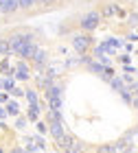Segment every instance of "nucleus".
Here are the masks:
<instances>
[{
    "label": "nucleus",
    "mask_w": 138,
    "mask_h": 153,
    "mask_svg": "<svg viewBox=\"0 0 138 153\" xmlns=\"http://www.w3.org/2000/svg\"><path fill=\"white\" fill-rule=\"evenodd\" d=\"M70 44H72V48H75V51H77L79 55H84V53H88V51L92 48L94 39L84 31V33H75V35L70 37Z\"/></svg>",
    "instance_id": "1"
},
{
    "label": "nucleus",
    "mask_w": 138,
    "mask_h": 153,
    "mask_svg": "<svg viewBox=\"0 0 138 153\" xmlns=\"http://www.w3.org/2000/svg\"><path fill=\"white\" fill-rule=\"evenodd\" d=\"M101 20H103L101 11H90L79 20V29L86 31V33H92V31H96V26L101 24Z\"/></svg>",
    "instance_id": "2"
},
{
    "label": "nucleus",
    "mask_w": 138,
    "mask_h": 153,
    "mask_svg": "<svg viewBox=\"0 0 138 153\" xmlns=\"http://www.w3.org/2000/svg\"><path fill=\"white\" fill-rule=\"evenodd\" d=\"M37 48H40V46L35 44V39H31V42H24V44L18 48V53H16V55H18L20 59H29V61H31Z\"/></svg>",
    "instance_id": "3"
},
{
    "label": "nucleus",
    "mask_w": 138,
    "mask_h": 153,
    "mask_svg": "<svg viewBox=\"0 0 138 153\" xmlns=\"http://www.w3.org/2000/svg\"><path fill=\"white\" fill-rule=\"evenodd\" d=\"M31 66H29V59H20L18 66H16V79L18 81H29L31 79Z\"/></svg>",
    "instance_id": "4"
},
{
    "label": "nucleus",
    "mask_w": 138,
    "mask_h": 153,
    "mask_svg": "<svg viewBox=\"0 0 138 153\" xmlns=\"http://www.w3.org/2000/svg\"><path fill=\"white\" fill-rule=\"evenodd\" d=\"M75 140H77V138L70 136V134L66 131V134L61 136V138H57V140H55V144H57V151H70V149H72V144H75Z\"/></svg>",
    "instance_id": "5"
},
{
    "label": "nucleus",
    "mask_w": 138,
    "mask_h": 153,
    "mask_svg": "<svg viewBox=\"0 0 138 153\" xmlns=\"http://www.w3.org/2000/svg\"><path fill=\"white\" fill-rule=\"evenodd\" d=\"M18 9H20L18 0H0V13L2 16H13Z\"/></svg>",
    "instance_id": "6"
},
{
    "label": "nucleus",
    "mask_w": 138,
    "mask_h": 153,
    "mask_svg": "<svg viewBox=\"0 0 138 153\" xmlns=\"http://www.w3.org/2000/svg\"><path fill=\"white\" fill-rule=\"evenodd\" d=\"M48 57H51V53H48L46 48H37L31 61H33V64H35V66H42V68H44V66L48 64Z\"/></svg>",
    "instance_id": "7"
},
{
    "label": "nucleus",
    "mask_w": 138,
    "mask_h": 153,
    "mask_svg": "<svg viewBox=\"0 0 138 153\" xmlns=\"http://www.w3.org/2000/svg\"><path fill=\"white\" fill-rule=\"evenodd\" d=\"M51 125V129H48V134H51L55 140H57V138H61L66 134V127H64V120H53V123H48Z\"/></svg>",
    "instance_id": "8"
},
{
    "label": "nucleus",
    "mask_w": 138,
    "mask_h": 153,
    "mask_svg": "<svg viewBox=\"0 0 138 153\" xmlns=\"http://www.w3.org/2000/svg\"><path fill=\"white\" fill-rule=\"evenodd\" d=\"M116 13H121V7L116 2H105L101 7V16L103 18H112V16H116Z\"/></svg>",
    "instance_id": "9"
},
{
    "label": "nucleus",
    "mask_w": 138,
    "mask_h": 153,
    "mask_svg": "<svg viewBox=\"0 0 138 153\" xmlns=\"http://www.w3.org/2000/svg\"><path fill=\"white\" fill-rule=\"evenodd\" d=\"M11 55H16V53H13V48L9 44V37H0V57H11Z\"/></svg>",
    "instance_id": "10"
},
{
    "label": "nucleus",
    "mask_w": 138,
    "mask_h": 153,
    "mask_svg": "<svg viewBox=\"0 0 138 153\" xmlns=\"http://www.w3.org/2000/svg\"><path fill=\"white\" fill-rule=\"evenodd\" d=\"M110 88H112L114 92H119V94H121L123 90L127 88V83H125V79H123V76H114V79L110 81Z\"/></svg>",
    "instance_id": "11"
},
{
    "label": "nucleus",
    "mask_w": 138,
    "mask_h": 153,
    "mask_svg": "<svg viewBox=\"0 0 138 153\" xmlns=\"http://www.w3.org/2000/svg\"><path fill=\"white\" fill-rule=\"evenodd\" d=\"M40 103H35V105H29V112H26V118H29V123H37L40 118Z\"/></svg>",
    "instance_id": "12"
},
{
    "label": "nucleus",
    "mask_w": 138,
    "mask_h": 153,
    "mask_svg": "<svg viewBox=\"0 0 138 153\" xmlns=\"http://www.w3.org/2000/svg\"><path fill=\"white\" fill-rule=\"evenodd\" d=\"M0 74H16V68H11L9 57H0Z\"/></svg>",
    "instance_id": "13"
},
{
    "label": "nucleus",
    "mask_w": 138,
    "mask_h": 153,
    "mask_svg": "<svg viewBox=\"0 0 138 153\" xmlns=\"http://www.w3.org/2000/svg\"><path fill=\"white\" fill-rule=\"evenodd\" d=\"M105 64H103V61H96V59H92L90 61V64H88V70H90V72H96V74H103V72H105Z\"/></svg>",
    "instance_id": "14"
},
{
    "label": "nucleus",
    "mask_w": 138,
    "mask_h": 153,
    "mask_svg": "<svg viewBox=\"0 0 138 153\" xmlns=\"http://www.w3.org/2000/svg\"><path fill=\"white\" fill-rule=\"evenodd\" d=\"M4 107H7V112L11 116H20V105H18V101H13V96L4 103Z\"/></svg>",
    "instance_id": "15"
},
{
    "label": "nucleus",
    "mask_w": 138,
    "mask_h": 153,
    "mask_svg": "<svg viewBox=\"0 0 138 153\" xmlns=\"http://www.w3.org/2000/svg\"><path fill=\"white\" fill-rule=\"evenodd\" d=\"M18 4H20L22 11H31V9L37 7V0H18Z\"/></svg>",
    "instance_id": "16"
},
{
    "label": "nucleus",
    "mask_w": 138,
    "mask_h": 153,
    "mask_svg": "<svg viewBox=\"0 0 138 153\" xmlns=\"http://www.w3.org/2000/svg\"><path fill=\"white\" fill-rule=\"evenodd\" d=\"M26 101H29V105H35V103H40L37 90H26Z\"/></svg>",
    "instance_id": "17"
},
{
    "label": "nucleus",
    "mask_w": 138,
    "mask_h": 153,
    "mask_svg": "<svg viewBox=\"0 0 138 153\" xmlns=\"http://www.w3.org/2000/svg\"><path fill=\"white\" fill-rule=\"evenodd\" d=\"M48 123H53V120H61V109H53V107H48Z\"/></svg>",
    "instance_id": "18"
},
{
    "label": "nucleus",
    "mask_w": 138,
    "mask_h": 153,
    "mask_svg": "<svg viewBox=\"0 0 138 153\" xmlns=\"http://www.w3.org/2000/svg\"><path fill=\"white\" fill-rule=\"evenodd\" d=\"M24 151H37V144H35V138H24Z\"/></svg>",
    "instance_id": "19"
},
{
    "label": "nucleus",
    "mask_w": 138,
    "mask_h": 153,
    "mask_svg": "<svg viewBox=\"0 0 138 153\" xmlns=\"http://www.w3.org/2000/svg\"><path fill=\"white\" fill-rule=\"evenodd\" d=\"M127 24L132 26V29H136V26H138V11H132V13L127 16Z\"/></svg>",
    "instance_id": "20"
},
{
    "label": "nucleus",
    "mask_w": 138,
    "mask_h": 153,
    "mask_svg": "<svg viewBox=\"0 0 138 153\" xmlns=\"http://www.w3.org/2000/svg\"><path fill=\"white\" fill-rule=\"evenodd\" d=\"M105 44H107V53H112L114 48H119V46H121V42L116 39V37H107V42H105Z\"/></svg>",
    "instance_id": "21"
},
{
    "label": "nucleus",
    "mask_w": 138,
    "mask_h": 153,
    "mask_svg": "<svg viewBox=\"0 0 138 153\" xmlns=\"http://www.w3.org/2000/svg\"><path fill=\"white\" fill-rule=\"evenodd\" d=\"M2 88H4V90H9V92H11V90L16 88V79H13V76L9 74V76H7V79L2 81Z\"/></svg>",
    "instance_id": "22"
},
{
    "label": "nucleus",
    "mask_w": 138,
    "mask_h": 153,
    "mask_svg": "<svg viewBox=\"0 0 138 153\" xmlns=\"http://www.w3.org/2000/svg\"><path fill=\"white\" fill-rule=\"evenodd\" d=\"M59 72H61V68H59V66H51V68L46 70V74H48V76H53V79H59V76H61Z\"/></svg>",
    "instance_id": "23"
},
{
    "label": "nucleus",
    "mask_w": 138,
    "mask_h": 153,
    "mask_svg": "<svg viewBox=\"0 0 138 153\" xmlns=\"http://www.w3.org/2000/svg\"><path fill=\"white\" fill-rule=\"evenodd\" d=\"M114 76H116V74H114V70H112V68H110V66H107V68H105V72H103V74H101V79L110 83V81H112V79H114Z\"/></svg>",
    "instance_id": "24"
},
{
    "label": "nucleus",
    "mask_w": 138,
    "mask_h": 153,
    "mask_svg": "<svg viewBox=\"0 0 138 153\" xmlns=\"http://www.w3.org/2000/svg\"><path fill=\"white\" fill-rule=\"evenodd\" d=\"M26 123H29V118L26 116H18V120H16V129H26Z\"/></svg>",
    "instance_id": "25"
},
{
    "label": "nucleus",
    "mask_w": 138,
    "mask_h": 153,
    "mask_svg": "<svg viewBox=\"0 0 138 153\" xmlns=\"http://www.w3.org/2000/svg\"><path fill=\"white\" fill-rule=\"evenodd\" d=\"M35 127H37V131H40V134H48L51 125H48V123H44V120H37V123H35Z\"/></svg>",
    "instance_id": "26"
},
{
    "label": "nucleus",
    "mask_w": 138,
    "mask_h": 153,
    "mask_svg": "<svg viewBox=\"0 0 138 153\" xmlns=\"http://www.w3.org/2000/svg\"><path fill=\"white\" fill-rule=\"evenodd\" d=\"M99 153H114V144H101V147H96Z\"/></svg>",
    "instance_id": "27"
},
{
    "label": "nucleus",
    "mask_w": 138,
    "mask_h": 153,
    "mask_svg": "<svg viewBox=\"0 0 138 153\" xmlns=\"http://www.w3.org/2000/svg\"><path fill=\"white\" fill-rule=\"evenodd\" d=\"M13 99H20V96H26V90H20V88H13L11 92H9Z\"/></svg>",
    "instance_id": "28"
},
{
    "label": "nucleus",
    "mask_w": 138,
    "mask_h": 153,
    "mask_svg": "<svg viewBox=\"0 0 138 153\" xmlns=\"http://www.w3.org/2000/svg\"><path fill=\"white\" fill-rule=\"evenodd\" d=\"M77 151H86V147H84V142L75 140V144H72V149H70V153H77Z\"/></svg>",
    "instance_id": "29"
},
{
    "label": "nucleus",
    "mask_w": 138,
    "mask_h": 153,
    "mask_svg": "<svg viewBox=\"0 0 138 153\" xmlns=\"http://www.w3.org/2000/svg\"><path fill=\"white\" fill-rule=\"evenodd\" d=\"M132 92H134V96H132V107L138 109V90H132Z\"/></svg>",
    "instance_id": "30"
},
{
    "label": "nucleus",
    "mask_w": 138,
    "mask_h": 153,
    "mask_svg": "<svg viewBox=\"0 0 138 153\" xmlns=\"http://www.w3.org/2000/svg\"><path fill=\"white\" fill-rule=\"evenodd\" d=\"M9 92H2V90H0V103H7V101H9Z\"/></svg>",
    "instance_id": "31"
},
{
    "label": "nucleus",
    "mask_w": 138,
    "mask_h": 153,
    "mask_svg": "<svg viewBox=\"0 0 138 153\" xmlns=\"http://www.w3.org/2000/svg\"><path fill=\"white\" fill-rule=\"evenodd\" d=\"M59 0H40V4H44V7H51V4H57Z\"/></svg>",
    "instance_id": "32"
},
{
    "label": "nucleus",
    "mask_w": 138,
    "mask_h": 153,
    "mask_svg": "<svg viewBox=\"0 0 138 153\" xmlns=\"http://www.w3.org/2000/svg\"><path fill=\"white\" fill-rule=\"evenodd\" d=\"M129 59H132L129 55H121V61H123V64H129Z\"/></svg>",
    "instance_id": "33"
},
{
    "label": "nucleus",
    "mask_w": 138,
    "mask_h": 153,
    "mask_svg": "<svg viewBox=\"0 0 138 153\" xmlns=\"http://www.w3.org/2000/svg\"><path fill=\"white\" fill-rule=\"evenodd\" d=\"M7 114H9V112H7V107H0V118H4Z\"/></svg>",
    "instance_id": "34"
},
{
    "label": "nucleus",
    "mask_w": 138,
    "mask_h": 153,
    "mask_svg": "<svg viewBox=\"0 0 138 153\" xmlns=\"http://www.w3.org/2000/svg\"><path fill=\"white\" fill-rule=\"evenodd\" d=\"M7 131V127H4V123H0V134H4Z\"/></svg>",
    "instance_id": "35"
},
{
    "label": "nucleus",
    "mask_w": 138,
    "mask_h": 153,
    "mask_svg": "<svg viewBox=\"0 0 138 153\" xmlns=\"http://www.w3.org/2000/svg\"><path fill=\"white\" fill-rule=\"evenodd\" d=\"M0 90H4V88H2V79H0Z\"/></svg>",
    "instance_id": "36"
},
{
    "label": "nucleus",
    "mask_w": 138,
    "mask_h": 153,
    "mask_svg": "<svg viewBox=\"0 0 138 153\" xmlns=\"http://www.w3.org/2000/svg\"><path fill=\"white\" fill-rule=\"evenodd\" d=\"M37 4H40V0H37Z\"/></svg>",
    "instance_id": "37"
},
{
    "label": "nucleus",
    "mask_w": 138,
    "mask_h": 153,
    "mask_svg": "<svg viewBox=\"0 0 138 153\" xmlns=\"http://www.w3.org/2000/svg\"><path fill=\"white\" fill-rule=\"evenodd\" d=\"M136 131H138V127H136Z\"/></svg>",
    "instance_id": "38"
}]
</instances>
